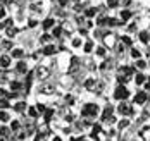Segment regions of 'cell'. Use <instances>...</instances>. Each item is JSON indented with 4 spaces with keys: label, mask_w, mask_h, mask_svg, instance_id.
I'll return each mask as SVG.
<instances>
[{
    "label": "cell",
    "mask_w": 150,
    "mask_h": 141,
    "mask_svg": "<svg viewBox=\"0 0 150 141\" xmlns=\"http://www.w3.org/2000/svg\"><path fill=\"white\" fill-rule=\"evenodd\" d=\"M98 112H100L98 105H95V103H86V105L83 107V110H81V115H83V117H97Z\"/></svg>",
    "instance_id": "6da1fadb"
},
{
    "label": "cell",
    "mask_w": 150,
    "mask_h": 141,
    "mask_svg": "<svg viewBox=\"0 0 150 141\" xmlns=\"http://www.w3.org/2000/svg\"><path fill=\"white\" fill-rule=\"evenodd\" d=\"M24 55H26V50H24L23 47H14L12 50H11V57H12V60H23Z\"/></svg>",
    "instance_id": "7a4b0ae2"
},
{
    "label": "cell",
    "mask_w": 150,
    "mask_h": 141,
    "mask_svg": "<svg viewBox=\"0 0 150 141\" xmlns=\"http://www.w3.org/2000/svg\"><path fill=\"white\" fill-rule=\"evenodd\" d=\"M12 65V57L11 53H0V69H9Z\"/></svg>",
    "instance_id": "3957f363"
},
{
    "label": "cell",
    "mask_w": 150,
    "mask_h": 141,
    "mask_svg": "<svg viewBox=\"0 0 150 141\" xmlns=\"http://www.w3.org/2000/svg\"><path fill=\"white\" fill-rule=\"evenodd\" d=\"M128 96H129V91H128L124 86H117V88H116V93H114V98H116V100H126Z\"/></svg>",
    "instance_id": "277c9868"
},
{
    "label": "cell",
    "mask_w": 150,
    "mask_h": 141,
    "mask_svg": "<svg viewBox=\"0 0 150 141\" xmlns=\"http://www.w3.org/2000/svg\"><path fill=\"white\" fill-rule=\"evenodd\" d=\"M55 26H57V24H55V19H54V17H47L45 21L42 22V28L45 29V33L52 31V29H54Z\"/></svg>",
    "instance_id": "5b68a950"
},
{
    "label": "cell",
    "mask_w": 150,
    "mask_h": 141,
    "mask_svg": "<svg viewBox=\"0 0 150 141\" xmlns=\"http://www.w3.org/2000/svg\"><path fill=\"white\" fill-rule=\"evenodd\" d=\"M28 71H30L28 62H24V60H17V64H16V72H17V74H26Z\"/></svg>",
    "instance_id": "8992f818"
},
{
    "label": "cell",
    "mask_w": 150,
    "mask_h": 141,
    "mask_svg": "<svg viewBox=\"0 0 150 141\" xmlns=\"http://www.w3.org/2000/svg\"><path fill=\"white\" fill-rule=\"evenodd\" d=\"M48 74H50V71H48V67H45V65H40V67H36V76H38V79H47L48 78Z\"/></svg>",
    "instance_id": "52a82bcc"
},
{
    "label": "cell",
    "mask_w": 150,
    "mask_h": 141,
    "mask_svg": "<svg viewBox=\"0 0 150 141\" xmlns=\"http://www.w3.org/2000/svg\"><path fill=\"white\" fill-rule=\"evenodd\" d=\"M117 112H119L121 115H128V114H131L133 109L128 105V103H124V102H121L119 105H117Z\"/></svg>",
    "instance_id": "ba28073f"
},
{
    "label": "cell",
    "mask_w": 150,
    "mask_h": 141,
    "mask_svg": "<svg viewBox=\"0 0 150 141\" xmlns=\"http://www.w3.org/2000/svg\"><path fill=\"white\" fill-rule=\"evenodd\" d=\"M147 98H149V95L145 93V91H138L135 95V103L136 105H143L145 102H147Z\"/></svg>",
    "instance_id": "9c48e42d"
},
{
    "label": "cell",
    "mask_w": 150,
    "mask_h": 141,
    "mask_svg": "<svg viewBox=\"0 0 150 141\" xmlns=\"http://www.w3.org/2000/svg\"><path fill=\"white\" fill-rule=\"evenodd\" d=\"M55 52H57V47H55L54 43H48V45H45V47H43V50H42V53H43V55H47V57L54 55Z\"/></svg>",
    "instance_id": "30bf717a"
},
{
    "label": "cell",
    "mask_w": 150,
    "mask_h": 141,
    "mask_svg": "<svg viewBox=\"0 0 150 141\" xmlns=\"http://www.w3.org/2000/svg\"><path fill=\"white\" fill-rule=\"evenodd\" d=\"M9 86H11V91H16V93H17V91L23 90L26 84H23V83H19V81H16V79H11V81H9Z\"/></svg>",
    "instance_id": "8fae6325"
},
{
    "label": "cell",
    "mask_w": 150,
    "mask_h": 141,
    "mask_svg": "<svg viewBox=\"0 0 150 141\" xmlns=\"http://www.w3.org/2000/svg\"><path fill=\"white\" fill-rule=\"evenodd\" d=\"M40 43L45 47V45H48V43H54V36L50 34V33H43L42 36H40Z\"/></svg>",
    "instance_id": "7c38bea8"
},
{
    "label": "cell",
    "mask_w": 150,
    "mask_h": 141,
    "mask_svg": "<svg viewBox=\"0 0 150 141\" xmlns=\"http://www.w3.org/2000/svg\"><path fill=\"white\" fill-rule=\"evenodd\" d=\"M11 121V112L5 109H0V122L2 124H5V122H9Z\"/></svg>",
    "instance_id": "4fadbf2b"
},
{
    "label": "cell",
    "mask_w": 150,
    "mask_h": 141,
    "mask_svg": "<svg viewBox=\"0 0 150 141\" xmlns=\"http://www.w3.org/2000/svg\"><path fill=\"white\" fill-rule=\"evenodd\" d=\"M81 45H83V38H81V36H73L71 47L73 48H81Z\"/></svg>",
    "instance_id": "5bb4252c"
},
{
    "label": "cell",
    "mask_w": 150,
    "mask_h": 141,
    "mask_svg": "<svg viewBox=\"0 0 150 141\" xmlns=\"http://www.w3.org/2000/svg\"><path fill=\"white\" fill-rule=\"evenodd\" d=\"M5 34H7V38H9V40L16 38V34H17V28H16V26H11V28H7V29H5Z\"/></svg>",
    "instance_id": "9a60e30c"
},
{
    "label": "cell",
    "mask_w": 150,
    "mask_h": 141,
    "mask_svg": "<svg viewBox=\"0 0 150 141\" xmlns=\"http://www.w3.org/2000/svg\"><path fill=\"white\" fill-rule=\"evenodd\" d=\"M62 33H64V28H62V26H55L50 34H52L54 38H62Z\"/></svg>",
    "instance_id": "2e32d148"
},
{
    "label": "cell",
    "mask_w": 150,
    "mask_h": 141,
    "mask_svg": "<svg viewBox=\"0 0 150 141\" xmlns=\"http://www.w3.org/2000/svg\"><path fill=\"white\" fill-rule=\"evenodd\" d=\"M95 84H97V79L95 78H88L85 83H83V86L86 88V90H91V88H95Z\"/></svg>",
    "instance_id": "e0dca14e"
},
{
    "label": "cell",
    "mask_w": 150,
    "mask_h": 141,
    "mask_svg": "<svg viewBox=\"0 0 150 141\" xmlns=\"http://www.w3.org/2000/svg\"><path fill=\"white\" fill-rule=\"evenodd\" d=\"M14 110H16V112H24V110H28L26 102H17V103L14 105Z\"/></svg>",
    "instance_id": "ac0fdd59"
},
{
    "label": "cell",
    "mask_w": 150,
    "mask_h": 141,
    "mask_svg": "<svg viewBox=\"0 0 150 141\" xmlns=\"http://www.w3.org/2000/svg\"><path fill=\"white\" fill-rule=\"evenodd\" d=\"M9 133H11V127H7V126H2V127H0V140L7 138V136H9Z\"/></svg>",
    "instance_id": "d6986e66"
},
{
    "label": "cell",
    "mask_w": 150,
    "mask_h": 141,
    "mask_svg": "<svg viewBox=\"0 0 150 141\" xmlns=\"http://www.w3.org/2000/svg\"><path fill=\"white\" fill-rule=\"evenodd\" d=\"M97 16V9L95 7H88L86 11H85V17H88V19H91V17Z\"/></svg>",
    "instance_id": "ffe728a7"
},
{
    "label": "cell",
    "mask_w": 150,
    "mask_h": 141,
    "mask_svg": "<svg viewBox=\"0 0 150 141\" xmlns=\"http://www.w3.org/2000/svg\"><path fill=\"white\" fill-rule=\"evenodd\" d=\"M83 52H85V53H91V52H93V41L83 43Z\"/></svg>",
    "instance_id": "44dd1931"
},
{
    "label": "cell",
    "mask_w": 150,
    "mask_h": 141,
    "mask_svg": "<svg viewBox=\"0 0 150 141\" xmlns=\"http://www.w3.org/2000/svg\"><path fill=\"white\" fill-rule=\"evenodd\" d=\"M19 129H21V122H19L17 119H12V122H11V131L19 133Z\"/></svg>",
    "instance_id": "7402d4cb"
},
{
    "label": "cell",
    "mask_w": 150,
    "mask_h": 141,
    "mask_svg": "<svg viewBox=\"0 0 150 141\" xmlns=\"http://www.w3.org/2000/svg\"><path fill=\"white\" fill-rule=\"evenodd\" d=\"M52 91H54V86H50V84H45V86L40 88V93H43V95H48V93H52Z\"/></svg>",
    "instance_id": "603a6c76"
},
{
    "label": "cell",
    "mask_w": 150,
    "mask_h": 141,
    "mask_svg": "<svg viewBox=\"0 0 150 141\" xmlns=\"http://www.w3.org/2000/svg\"><path fill=\"white\" fill-rule=\"evenodd\" d=\"M38 22H40V21H38L36 17H30V19H28V28H31V29H33V28H36V26H38Z\"/></svg>",
    "instance_id": "cb8c5ba5"
},
{
    "label": "cell",
    "mask_w": 150,
    "mask_h": 141,
    "mask_svg": "<svg viewBox=\"0 0 150 141\" xmlns=\"http://www.w3.org/2000/svg\"><path fill=\"white\" fill-rule=\"evenodd\" d=\"M0 45H2V48H5V50H12V41L11 40H4V41H0Z\"/></svg>",
    "instance_id": "d4e9b609"
},
{
    "label": "cell",
    "mask_w": 150,
    "mask_h": 141,
    "mask_svg": "<svg viewBox=\"0 0 150 141\" xmlns=\"http://www.w3.org/2000/svg\"><path fill=\"white\" fill-rule=\"evenodd\" d=\"M131 16H133V14H131V11H126V9H124V11H121V19H122V21H128Z\"/></svg>",
    "instance_id": "484cf974"
},
{
    "label": "cell",
    "mask_w": 150,
    "mask_h": 141,
    "mask_svg": "<svg viewBox=\"0 0 150 141\" xmlns=\"http://www.w3.org/2000/svg\"><path fill=\"white\" fill-rule=\"evenodd\" d=\"M52 117H54V110H52V109H47V112L43 114V119L48 122V121H52Z\"/></svg>",
    "instance_id": "4316f807"
},
{
    "label": "cell",
    "mask_w": 150,
    "mask_h": 141,
    "mask_svg": "<svg viewBox=\"0 0 150 141\" xmlns=\"http://www.w3.org/2000/svg\"><path fill=\"white\" fill-rule=\"evenodd\" d=\"M28 114H30V117H38L40 114H38V110H36V107H28Z\"/></svg>",
    "instance_id": "83f0119b"
},
{
    "label": "cell",
    "mask_w": 150,
    "mask_h": 141,
    "mask_svg": "<svg viewBox=\"0 0 150 141\" xmlns=\"http://www.w3.org/2000/svg\"><path fill=\"white\" fill-rule=\"evenodd\" d=\"M135 83L136 84H143V83H145V76H143V74H136Z\"/></svg>",
    "instance_id": "f1b7e54d"
},
{
    "label": "cell",
    "mask_w": 150,
    "mask_h": 141,
    "mask_svg": "<svg viewBox=\"0 0 150 141\" xmlns=\"http://www.w3.org/2000/svg\"><path fill=\"white\" fill-rule=\"evenodd\" d=\"M36 110H38V114H45L47 112L45 103H38V105H36Z\"/></svg>",
    "instance_id": "f546056e"
},
{
    "label": "cell",
    "mask_w": 150,
    "mask_h": 141,
    "mask_svg": "<svg viewBox=\"0 0 150 141\" xmlns=\"http://www.w3.org/2000/svg\"><path fill=\"white\" fill-rule=\"evenodd\" d=\"M140 40H142L143 43H147V41H149V33H147V31H142V33H140Z\"/></svg>",
    "instance_id": "4dcf8cb0"
},
{
    "label": "cell",
    "mask_w": 150,
    "mask_h": 141,
    "mask_svg": "<svg viewBox=\"0 0 150 141\" xmlns=\"http://www.w3.org/2000/svg\"><path fill=\"white\" fill-rule=\"evenodd\" d=\"M128 126H129V121H128V119H122L119 124H117V127H119V129H124V127H128Z\"/></svg>",
    "instance_id": "1f68e13d"
},
{
    "label": "cell",
    "mask_w": 150,
    "mask_h": 141,
    "mask_svg": "<svg viewBox=\"0 0 150 141\" xmlns=\"http://www.w3.org/2000/svg\"><path fill=\"white\" fill-rule=\"evenodd\" d=\"M95 53H97L98 57H104V55H105V48H104V47H98V48H97V52H95Z\"/></svg>",
    "instance_id": "d6a6232c"
},
{
    "label": "cell",
    "mask_w": 150,
    "mask_h": 141,
    "mask_svg": "<svg viewBox=\"0 0 150 141\" xmlns=\"http://www.w3.org/2000/svg\"><path fill=\"white\" fill-rule=\"evenodd\" d=\"M136 67H138V69H145V67H147V62H145V60H138V62H136Z\"/></svg>",
    "instance_id": "836d02e7"
},
{
    "label": "cell",
    "mask_w": 150,
    "mask_h": 141,
    "mask_svg": "<svg viewBox=\"0 0 150 141\" xmlns=\"http://www.w3.org/2000/svg\"><path fill=\"white\" fill-rule=\"evenodd\" d=\"M117 4H119V0H107V5L109 7H116Z\"/></svg>",
    "instance_id": "e575fe53"
},
{
    "label": "cell",
    "mask_w": 150,
    "mask_h": 141,
    "mask_svg": "<svg viewBox=\"0 0 150 141\" xmlns=\"http://www.w3.org/2000/svg\"><path fill=\"white\" fill-rule=\"evenodd\" d=\"M131 57H133V59H140V57H142V53H140L138 50H133V52H131Z\"/></svg>",
    "instance_id": "d590c367"
},
{
    "label": "cell",
    "mask_w": 150,
    "mask_h": 141,
    "mask_svg": "<svg viewBox=\"0 0 150 141\" xmlns=\"http://www.w3.org/2000/svg\"><path fill=\"white\" fill-rule=\"evenodd\" d=\"M122 41H124V45H131V43H133L129 36H122Z\"/></svg>",
    "instance_id": "8d00e7d4"
},
{
    "label": "cell",
    "mask_w": 150,
    "mask_h": 141,
    "mask_svg": "<svg viewBox=\"0 0 150 141\" xmlns=\"http://www.w3.org/2000/svg\"><path fill=\"white\" fill-rule=\"evenodd\" d=\"M4 98H7V93H5V90L0 86V100H4Z\"/></svg>",
    "instance_id": "74e56055"
},
{
    "label": "cell",
    "mask_w": 150,
    "mask_h": 141,
    "mask_svg": "<svg viewBox=\"0 0 150 141\" xmlns=\"http://www.w3.org/2000/svg\"><path fill=\"white\" fill-rule=\"evenodd\" d=\"M57 4H59L62 9H64V7H67V0H57Z\"/></svg>",
    "instance_id": "f35d334b"
},
{
    "label": "cell",
    "mask_w": 150,
    "mask_h": 141,
    "mask_svg": "<svg viewBox=\"0 0 150 141\" xmlns=\"http://www.w3.org/2000/svg\"><path fill=\"white\" fill-rule=\"evenodd\" d=\"M52 141H62V138H60V136H54V138H52Z\"/></svg>",
    "instance_id": "ab89813d"
},
{
    "label": "cell",
    "mask_w": 150,
    "mask_h": 141,
    "mask_svg": "<svg viewBox=\"0 0 150 141\" xmlns=\"http://www.w3.org/2000/svg\"><path fill=\"white\" fill-rule=\"evenodd\" d=\"M145 88H147V90H150V78L147 79V84H145Z\"/></svg>",
    "instance_id": "60d3db41"
},
{
    "label": "cell",
    "mask_w": 150,
    "mask_h": 141,
    "mask_svg": "<svg viewBox=\"0 0 150 141\" xmlns=\"http://www.w3.org/2000/svg\"><path fill=\"white\" fill-rule=\"evenodd\" d=\"M71 141H78V140H76V138H71Z\"/></svg>",
    "instance_id": "b9f144b4"
},
{
    "label": "cell",
    "mask_w": 150,
    "mask_h": 141,
    "mask_svg": "<svg viewBox=\"0 0 150 141\" xmlns=\"http://www.w3.org/2000/svg\"><path fill=\"white\" fill-rule=\"evenodd\" d=\"M74 2H79V0H74Z\"/></svg>",
    "instance_id": "7bdbcfd3"
},
{
    "label": "cell",
    "mask_w": 150,
    "mask_h": 141,
    "mask_svg": "<svg viewBox=\"0 0 150 141\" xmlns=\"http://www.w3.org/2000/svg\"><path fill=\"white\" fill-rule=\"evenodd\" d=\"M0 141H4V140H0Z\"/></svg>",
    "instance_id": "ee69618b"
}]
</instances>
